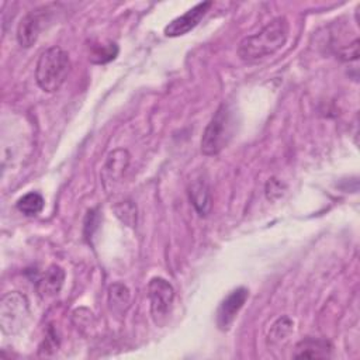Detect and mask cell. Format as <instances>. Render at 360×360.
I'll return each mask as SVG.
<instances>
[{
	"label": "cell",
	"instance_id": "obj_3",
	"mask_svg": "<svg viewBox=\"0 0 360 360\" xmlns=\"http://www.w3.org/2000/svg\"><path fill=\"white\" fill-rule=\"evenodd\" d=\"M231 111L228 105L222 104L218 107L210 122L207 124L201 138V152L205 156L219 153L228 143L231 136Z\"/></svg>",
	"mask_w": 360,
	"mask_h": 360
},
{
	"label": "cell",
	"instance_id": "obj_4",
	"mask_svg": "<svg viewBox=\"0 0 360 360\" xmlns=\"http://www.w3.org/2000/svg\"><path fill=\"white\" fill-rule=\"evenodd\" d=\"M30 319V305L24 294L10 291L0 300V326L3 333H18Z\"/></svg>",
	"mask_w": 360,
	"mask_h": 360
},
{
	"label": "cell",
	"instance_id": "obj_16",
	"mask_svg": "<svg viewBox=\"0 0 360 360\" xmlns=\"http://www.w3.org/2000/svg\"><path fill=\"white\" fill-rule=\"evenodd\" d=\"M117 217L128 226H135L136 224V207L131 201H122L121 204L115 205Z\"/></svg>",
	"mask_w": 360,
	"mask_h": 360
},
{
	"label": "cell",
	"instance_id": "obj_9",
	"mask_svg": "<svg viewBox=\"0 0 360 360\" xmlns=\"http://www.w3.org/2000/svg\"><path fill=\"white\" fill-rule=\"evenodd\" d=\"M332 345L325 339L305 338L297 343L292 356L295 359H326L330 356Z\"/></svg>",
	"mask_w": 360,
	"mask_h": 360
},
{
	"label": "cell",
	"instance_id": "obj_5",
	"mask_svg": "<svg viewBox=\"0 0 360 360\" xmlns=\"http://www.w3.org/2000/svg\"><path fill=\"white\" fill-rule=\"evenodd\" d=\"M148 298L150 302V315L155 323L163 325L174 300V290L172 284L162 277H153L148 284Z\"/></svg>",
	"mask_w": 360,
	"mask_h": 360
},
{
	"label": "cell",
	"instance_id": "obj_2",
	"mask_svg": "<svg viewBox=\"0 0 360 360\" xmlns=\"http://www.w3.org/2000/svg\"><path fill=\"white\" fill-rule=\"evenodd\" d=\"M70 70V59L66 51L60 46L45 49L35 66V80L41 90L53 93L60 89Z\"/></svg>",
	"mask_w": 360,
	"mask_h": 360
},
{
	"label": "cell",
	"instance_id": "obj_11",
	"mask_svg": "<svg viewBox=\"0 0 360 360\" xmlns=\"http://www.w3.org/2000/svg\"><path fill=\"white\" fill-rule=\"evenodd\" d=\"M129 163V153L125 149H115L108 156L103 166V179L104 186H107L108 181H117L124 174L125 169Z\"/></svg>",
	"mask_w": 360,
	"mask_h": 360
},
{
	"label": "cell",
	"instance_id": "obj_10",
	"mask_svg": "<svg viewBox=\"0 0 360 360\" xmlns=\"http://www.w3.org/2000/svg\"><path fill=\"white\" fill-rule=\"evenodd\" d=\"M188 197L200 217H207L211 211V194L207 179L202 176L193 180L188 187Z\"/></svg>",
	"mask_w": 360,
	"mask_h": 360
},
{
	"label": "cell",
	"instance_id": "obj_13",
	"mask_svg": "<svg viewBox=\"0 0 360 360\" xmlns=\"http://www.w3.org/2000/svg\"><path fill=\"white\" fill-rule=\"evenodd\" d=\"M108 304L110 308L122 315L129 305V290L122 283H114L108 288Z\"/></svg>",
	"mask_w": 360,
	"mask_h": 360
},
{
	"label": "cell",
	"instance_id": "obj_6",
	"mask_svg": "<svg viewBox=\"0 0 360 360\" xmlns=\"http://www.w3.org/2000/svg\"><path fill=\"white\" fill-rule=\"evenodd\" d=\"M249 291L245 287L235 288L231 291L219 304L217 311V325L221 330H228L233 323L238 312L248 300Z\"/></svg>",
	"mask_w": 360,
	"mask_h": 360
},
{
	"label": "cell",
	"instance_id": "obj_17",
	"mask_svg": "<svg viewBox=\"0 0 360 360\" xmlns=\"http://www.w3.org/2000/svg\"><path fill=\"white\" fill-rule=\"evenodd\" d=\"M291 329H292V321L287 316H283L273 323L269 338L271 339V342H278V340L287 338L290 335Z\"/></svg>",
	"mask_w": 360,
	"mask_h": 360
},
{
	"label": "cell",
	"instance_id": "obj_15",
	"mask_svg": "<svg viewBox=\"0 0 360 360\" xmlns=\"http://www.w3.org/2000/svg\"><path fill=\"white\" fill-rule=\"evenodd\" d=\"M118 53V48L115 44H108V45H97L93 48L90 53V60L93 63H105L112 60Z\"/></svg>",
	"mask_w": 360,
	"mask_h": 360
},
{
	"label": "cell",
	"instance_id": "obj_12",
	"mask_svg": "<svg viewBox=\"0 0 360 360\" xmlns=\"http://www.w3.org/2000/svg\"><path fill=\"white\" fill-rule=\"evenodd\" d=\"M65 281V271L62 267L52 264L44 273V276L38 280L37 290L42 298H49L58 294Z\"/></svg>",
	"mask_w": 360,
	"mask_h": 360
},
{
	"label": "cell",
	"instance_id": "obj_1",
	"mask_svg": "<svg viewBox=\"0 0 360 360\" xmlns=\"http://www.w3.org/2000/svg\"><path fill=\"white\" fill-rule=\"evenodd\" d=\"M290 24L285 17H276L260 31L245 37L238 46L239 58L246 63L260 62L280 51L288 38Z\"/></svg>",
	"mask_w": 360,
	"mask_h": 360
},
{
	"label": "cell",
	"instance_id": "obj_7",
	"mask_svg": "<svg viewBox=\"0 0 360 360\" xmlns=\"http://www.w3.org/2000/svg\"><path fill=\"white\" fill-rule=\"evenodd\" d=\"M212 6L211 1H202L187 10L184 14L180 17L172 20L166 27H165V35L166 37H180L191 31L200 21L201 18L207 14L210 7Z\"/></svg>",
	"mask_w": 360,
	"mask_h": 360
},
{
	"label": "cell",
	"instance_id": "obj_8",
	"mask_svg": "<svg viewBox=\"0 0 360 360\" xmlns=\"http://www.w3.org/2000/svg\"><path fill=\"white\" fill-rule=\"evenodd\" d=\"M45 11V8L32 10L21 18L17 27V41L22 48H30L37 42L46 20Z\"/></svg>",
	"mask_w": 360,
	"mask_h": 360
},
{
	"label": "cell",
	"instance_id": "obj_14",
	"mask_svg": "<svg viewBox=\"0 0 360 360\" xmlns=\"http://www.w3.org/2000/svg\"><path fill=\"white\" fill-rule=\"evenodd\" d=\"M17 208L25 215H37L44 208V198L39 193H35V191L27 193L18 198Z\"/></svg>",
	"mask_w": 360,
	"mask_h": 360
}]
</instances>
